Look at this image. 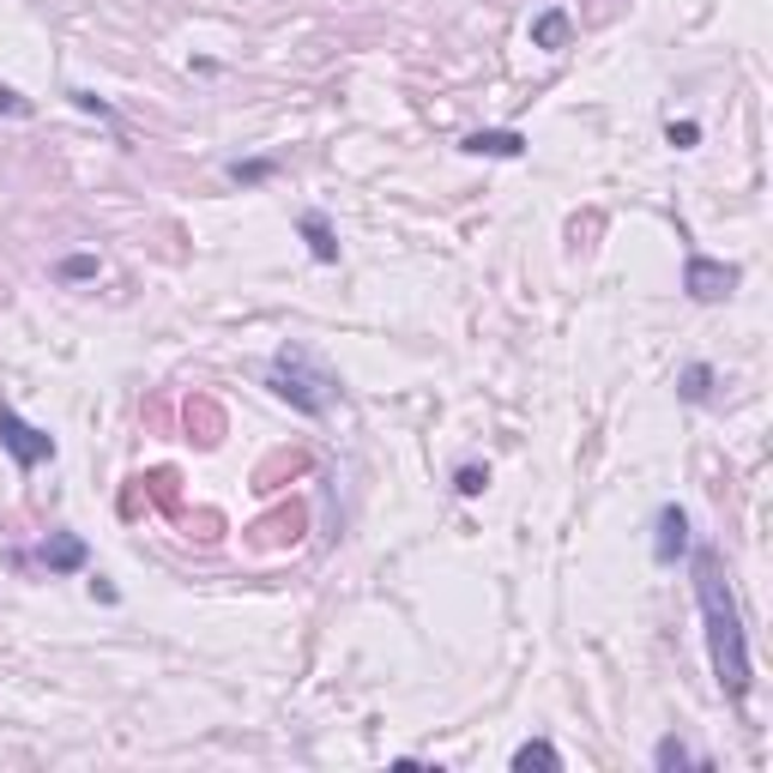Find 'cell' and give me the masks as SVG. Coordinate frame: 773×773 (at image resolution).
<instances>
[{
  "label": "cell",
  "mask_w": 773,
  "mask_h": 773,
  "mask_svg": "<svg viewBox=\"0 0 773 773\" xmlns=\"http://www.w3.org/2000/svg\"><path fill=\"white\" fill-rule=\"evenodd\" d=\"M653 768H659V773H671V768H713V756L690 749L683 737H659V744H653Z\"/></svg>",
  "instance_id": "8fae6325"
},
{
  "label": "cell",
  "mask_w": 773,
  "mask_h": 773,
  "mask_svg": "<svg viewBox=\"0 0 773 773\" xmlns=\"http://www.w3.org/2000/svg\"><path fill=\"white\" fill-rule=\"evenodd\" d=\"M37 563L49 568V575H79V568L91 563V550H85V538H79V532H67V526H55V532L42 538Z\"/></svg>",
  "instance_id": "8992f818"
},
{
  "label": "cell",
  "mask_w": 773,
  "mask_h": 773,
  "mask_svg": "<svg viewBox=\"0 0 773 773\" xmlns=\"http://www.w3.org/2000/svg\"><path fill=\"white\" fill-rule=\"evenodd\" d=\"M690 563H695V598H701L713 677H719V690L744 707L749 690H756V665H749V629H744V610H737V592L725 580V563H719L713 544H690Z\"/></svg>",
  "instance_id": "6da1fadb"
},
{
  "label": "cell",
  "mask_w": 773,
  "mask_h": 773,
  "mask_svg": "<svg viewBox=\"0 0 773 773\" xmlns=\"http://www.w3.org/2000/svg\"><path fill=\"white\" fill-rule=\"evenodd\" d=\"M514 768H520V773H532V768H550V773H556V768H563V749L550 744V737H532V744L514 749Z\"/></svg>",
  "instance_id": "4fadbf2b"
},
{
  "label": "cell",
  "mask_w": 773,
  "mask_h": 773,
  "mask_svg": "<svg viewBox=\"0 0 773 773\" xmlns=\"http://www.w3.org/2000/svg\"><path fill=\"white\" fill-rule=\"evenodd\" d=\"M453 490H460V495H484V490H490V472H484V465H460V472H453Z\"/></svg>",
  "instance_id": "e0dca14e"
},
{
  "label": "cell",
  "mask_w": 773,
  "mask_h": 773,
  "mask_svg": "<svg viewBox=\"0 0 773 773\" xmlns=\"http://www.w3.org/2000/svg\"><path fill=\"white\" fill-rule=\"evenodd\" d=\"M267 387H272V394H279L291 411H302V417H326V411L338 405V394H345L333 369H321L309 351H302V345H284V351L272 357Z\"/></svg>",
  "instance_id": "7a4b0ae2"
},
{
  "label": "cell",
  "mask_w": 773,
  "mask_h": 773,
  "mask_svg": "<svg viewBox=\"0 0 773 773\" xmlns=\"http://www.w3.org/2000/svg\"><path fill=\"white\" fill-rule=\"evenodd\" d=\"M713 387H719L713 363H683V375H677V399L683 405H713Z\"/></svg>",
  "instance_id": "30bf717a"
},
{
  "label": "cell",
  "mask_w": 773,
  "mask_h": 773,
  "mask_svg": "<svg viewBox=\"0 0 773 773\" xmlns=\"http://www.w3.org/2000/svg\"><path fill=\"white\" fill-rule=\"evenodd\" d=\"M526 133L520 127H478V133H465L460 140V152L465 157H526Z\"/></svg>",
  "instance_id": "52a82bcc"
},
{
  "label": "cell",
  "mask_w": 773,
  "mask_h": 773,
  "mask_svg": "<svg viewBox=\"0 0 773 773\" xmlns=\"http://www.w3.org/2000/svg\"><path fill=\"white\" fill-rule=\"evenodd\" d=\"M0 448L13 453V465L18 472H37V465H49L55 460V436H49V429H37V423H25L13 411V399H0Z\"/></svg>",
  "instance_id": "277c9868"
},
{
  "label": "cell",
  "mask_w": 773,
  "mask_h": 773,
  "mask_svg": "<svg viewBox=\"0 0 773 773\" xmlns=\"http://www.w3.org/2000/svg\"><path fill=\"white\" fill-rule=\"evenodd\" d=\"M296 230H302V242H309V254L321 267H338V236H333V224H326V211H302Z\"/></svg>",
  "instance_id": "9c48e42d"
},
{
  "label": "cell",
  "mask_w": 773,
  "mask_h": 773,
  "mask_svg": "<svg viewBox=\"0 0 773 773\" xmlns=\"http://www.w3.org/2000/svg\"><path fill=\"white\" fill-rule=\"evenodd\" d=\"M665 145H677V152H695V145H701V121H671V127H665Z\"/></svg>",
  "instance_id": "2e32d148"
},
{
  "label": "cell",
  "mask_w": 773,
  "mask_h": 773,
  "mask_svg": "<svg viewBox=\"0 0 773 773\" xmlns=\"http://www.w3.org/2000/svg\"><path fill=\"white\" fill-rule=\"evenodd\" d=\"M737 284H744V267L713 260V254H701V248H683V296H690V302H725Z\"/></svg>",
  "instance_id": "3957f363"
},
{
  "label": "cell",
  "mask_w": 773,
  "mask_h": 773,
  "mask_svg": "<svg viewBox=\"0 0 773 773\" xmlns=\"http://www.w3.org/2000/svg\"><path fill=\"white\" fill-rule=\"evenodd\" d=\"M0 115H13V121H30V115H37V103L18 98L13 85H0Z\"/></svg>",
  "instance_id": "ac0fdd59"
},
{
  "label": "cell",
  "mask_w": 773,
  "mask_h": 773,
  "mask_svg": "<svg viewBox=\"0 0 773 773\" xmlns=\"http://www.w3.org/2000/svg\"><path fill=\"white\" fill-rule=\"evenodd\" d=\"M690 544H695L690 514H683L677 502H665V507H659V520H653V563H659V568L690 563Z\"/></svg>",
  "instance_id": "5b68a950"
},
{
  "label": "cell",
  "mask_w": 773,
  "mask_h": 773,
  "mask_svg": "<svg viewBox=\"0 0 773 773\" xmlns=\"http://www.w3.org/2000/svg\"><path fill=\"white\" fill-rule=\"evenodd\" d=\"M568 42H575V13H568V7H544V13L532 18V49L563 55Z\"/></svg>",
  "instance_id": "ba28073f"
},
{
  "label": "cell",
  "mask_w": 773,
  "mask_h": 773,
  "mask_svg": "<svg viewBox=\"0 0 773 773\" xmlns=\"http://www.w3.org/2000/svg\"><path fill=\"white\" fill-rule=\"evenodd\" d=\"M67 103H73L79 115H98V121H109V127H115V109L98 98V91H85V85H73V91H67Z\"/></svg>",
  "instance_id": "9a60e30c"
},
{
  "label": "cell",
  "mask_w": 773,
  "mask_h": 773,
  "mask_svg": "<svg viewBox=\"0 0 773 773\" xmlns=\"http://www.w3.org/2000/svg\"><path fill=\"white\" fill-rule=\"evenodd\" d=\"M91 598H98V605H115V598H121V592H115V587H109V580H103V575H98V580H91Z\"/></svg>",
  "instance_id": "d6986e66"
},
{
  "label": "cell",
  "mask_w": 773,
  "mask_h": 773,
  "mask_svg": "<svg viewBox=\"0 0 773 773\" xmlns=\"http://www.w3.org/2000/svg\"><path fill=\"white\" fill-rule=\"evenodd\" d=\"M224 176L236 188H260V182H272V176H279V157H230Z\"/></svg>",
  "instance_id": "7c38bea8"
},
{
  "label": "cell",
  "mask_w": 773,
  "mask_h": 773,
  "mask_svg": "<svg viewBox=\"0 0 773 773\" xmlns=\"http://www.w3.org/2000/svg\"><path fill=\"white\" fill-rule=\"evenodd\" d=\"M98 272H103L98 254H67V260L55 267V279H61V284H85V279H98Z\"/></svg>",
  "instance_id": "5bb4252c"
}]
</instances>
